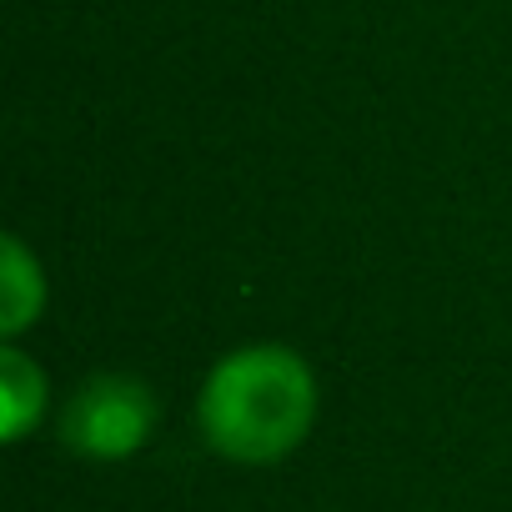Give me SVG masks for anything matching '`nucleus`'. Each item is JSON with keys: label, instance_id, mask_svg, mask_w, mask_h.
Instances as JSON below:
<instances>
[{"label": "nucleus", "instance_id": "3", "mask_svg": "<svg viewBox=\"0 0 512 512\" xmlns=\"http://www.w3.org/2000/svg\"><path fill=\"white\" fill-rule=\"evenodd\" d=\"M46 307V277L41 262L26 251L21 236H6L0 246V332L21 337Z\"/></svg>", "mask_w": 512, "mask_h": 512}, {"label": "nucleus", "instance_id": "2", "mask_svg": "<svg viewBox=\"0 0 512 512\" xmlns=\"http://www.w3.org/2000/svg\"><path fill=\"white\" fill-rule=\"evenodd\" d=\"M156 417H161V407H156V392L146 382L121 377V372H101V377L81 382L76 397L66 402L61 437L81 457L116 462V457H131L151 442Z\"/></svg>", "mask_w": 512, "mask_h": 512}, {"label": "nucleus", "instance_id": "1", "mask_svg": "<svg viewBox=\"0 0 512 512\" xmlns=\"http://www.w3.org/2000/svg\"><path fill=\"white\" fill-rule=\"evenodd\" d=\"M196 422L231 462H277L317 422V377L292 347H241L211 367Z\"/></svg>", "mask_w": 512, "mask_h": 512}, {"label": "nucleus", "instance_id": "4", "mask_svg": "<svg viewBox=\"0 0 512 512\" xmlns=\"http://www.w3.org/2000/svg\"><path fill=\"white\" fill-rule=\"evenodd\" d=\"M46 407V372L16 352V347H0V437L21 442Z\"/></svg>", "mask_w": 512, "mask_h": 512}]
</instances>
